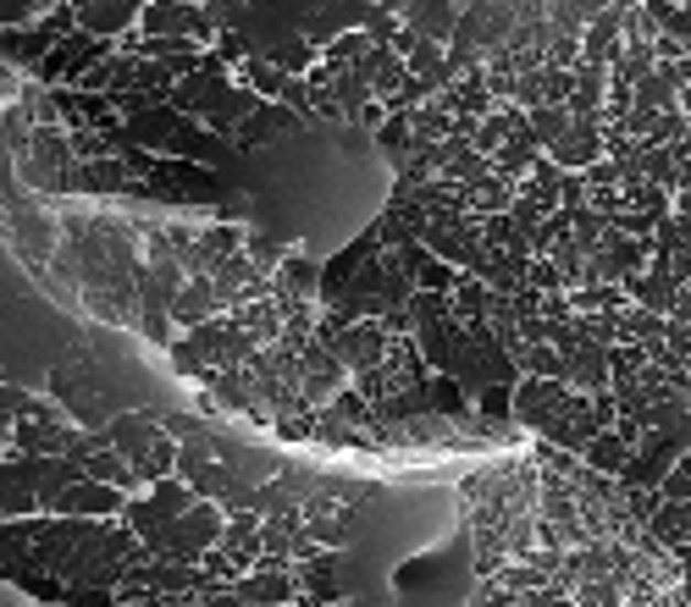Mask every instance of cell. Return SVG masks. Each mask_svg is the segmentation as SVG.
<instances>
[{
    "label": "cell",
    "instance_id": "obj_18",
    "mask_svg": "<svg viewBox=\"0 0 691 607\" xmlns=\"http://www.w3.org/2000/svg\"><path fill=\"white\" fill-rule=\"evenodd\" d=\"M128 464H133V475H139V486L150 491L155 480H172V469H177V442H172V436L161 431V436H155V442H150V447H144L139 458H128Z\"/></svg>",
    "mask_w": 691,
    "mask_h": 607
},
{
    "label": "cell",
    "instance_id": "obj_28",
    "mask_svg": "<svg viewBox=\"0 0 691 607\" xmlns=\"http://www.w3.org/2000/svg\"><path fill=\"white\" fill-rule=\"evenodd\" d=\"M647 18H652V29H658L663 40L691 45V12H685V7H669V0H647Z\"/></svg>",
    "mask_w": 691,
    "mask_h": 607
},
{
    "label": "cell",
    "instance_id": "obj_16",
    "mask_svg": "<svg viewBox=\"0 0 691 607\" xmlns=\"http://www.w3.org/2000/svg\"><path fill=\"white\" fill-rule=\"evenodd\" d=\"M537 155H542V150H537V139H531L526 128H515V133L504 139V150H498V155H493L487 166H493V177H504V183L515 188V183H520V177L531 172V161H537Z\"/></svg>",
    "mask_w": 691,
    "mask_h": 607
},
{
    "label": "cell",
    "instance_id": "obj_19",
    "mask_svg": "<svg viewBox=\"0 0 691 607\" xmlns=\"http://www.w3.org/2000/svg\"><path fill=\"white\" fill-rule=\"evenodd\" d=\"M509 205H515V188L504 177H493V172L465 188V216H504Z\"/></svg>",
    "mask_w": 691,
    "mask_h": 607
},
{
    "label": "cell",
    "instance_id": "obj_12",
    "mask_svg": "<svg viewBox=\"0 0 691 607\" xmlns=\"http://www.w3.org/2000/svg\"><path fill=\"white\" fill-rule=\"evenodd\" d=\"M227 557H233V568L238 574H249L255 563H260V513H227V524H222V541H216Z\"/></svg>",
    "mask_w": 691,
    "mask_h": 607
},
{
    "label": "cell",
    "instance_id": "obj_42",
    "mask_svg": "<svg viewBox=\"0 0 691 607\" xmlns=\"http://www.w3.org/2000/svg\"><path fill=\"white\" fill-rule=\"evenodd\" d=\"M619 172H625V166H608V161H592V166L581 172V183H586V188H619Z\"/></svg>",
    "mask_w": 691,
    "mask_h": 607
},
{
    "label": "cell",
    "instance_id": "obj_14",
    "mask_svg": "<svg viewBox=\"0 0 691 607\" xmlns=\"http://www.w3.org/2000/svg\"><path fill=\"white\" fill-rule=\"evenodd\" d=\"M575 89H570V100H564V117L570 122H581V117H597L603 111V84H608V67H597V62H575Z\"/></svg>",
    "mask_w": 691,
    "mask_h": 607
},
{
    "label": "cell",
    "instance_id": "obj_25",
    "mask_svg": "<svg viewBox=\"0 0 691 607\" xmlns=\"http://www.w3.org/2000/svg\"><path fill=\"white\" fill-rule=\"evenodd\" d=\"M144 502H150V508H155V519L166 524V519H177V513H188V508H194L199 497H194V491H188L183 480H155V486L144 491Z\"/></svg>",
    "mask_w": 691,
    "mask_h": 607
},
{
    "label": "cell",
    "instance_id": "obj_34",
    "mask_svg": "<svg viewBox=\"0 0 691 607\" xmlns=\"http://www.w3.org/2000/svg\"><path fill=\"white\" fill-rule=\"evenodd\" d=\"M658 497H663V502H691V453H680V458L658 475Z\"/></svg>",
    "mask_w": 691,
    "mask_h": 607
},
{
    "label": "cell",
    "instance_id": "obj_30",
    "mask_svg": "<svg viewBox=\"0 0 691 607\" xmlns=\"http://www.w3.org/2000/svg\"><path fill=\"white\" fill-rule=\"evenodd\" d=\"M570 601H575V607H619V601H625V585H619L614 574H603V579H581V585L570 590Z\"/></svg>",
    "mask_w": 691,
    "mask_h": 607
},
{
    "label": "cell",
    "instance_id": "obj_32",
    "mask_svg": "<svg viewBox=\"0 0 691 607\" xmlns=\"http://www.w3.org/2000/svg\"><path fill=\"white\" fill-rule=\"evenodd\" d=\"M652 249L658 254H691V221H680V216H663L658 227H652Z\"/></svg>",
    "mask_w": 691,
    "mask_h": 607
},
{
    "label": "cell",
    "instance_id": "obj_13",
    "mask_svg": "<svg viewBox=\"0 0 691 607\" xmlns=\"http://www.w3.org/2000/svg\"><path fill=\"white\" fill-rule=\"evenodd\" d=\"M210 315H216V293H210V277H188V282L177 288V299H172L166 321H172L177 332H194V326H205Z\"/></svg>",
    "mask_w": 691,
    "mask_h": 607
},
{
    "label": "cell",
    "instance_id": "obj_44",
    "mask_svg": "<svg viewBox=\"0 0 691 607\" xmlns=\"http://www.w3.org/2000/svg\"><path fill=\"white\" fill-rule=\"evenodd\" d=\"M62 601H67V607H117L111 590H67Z\"/></svg>",
    "mask_w": 691,
    "mask_h": 607
},
{
    "label": "cell",
    "instance_id": "obj_6",
    "mask_svg": "<svg viewBox=\"0 0 691 607\" xmlns=\"http://www.w3.org/2000/svg\"><path fill=\"white\" fill-rule=\"evenodd\" d=\"M399 23H404L415 40H427V45H449L454 29H460V7H449V0H404Z\"/></svg>",
    "mask_w": 691,
    "mask_h": 607
},
{
    "label": "cell",
    "instance_id": "obj_22",
    "mask_svg": "<svg viewBox=\"0 0 691 607\" xmlns=\"http://www.w3.org/2000/svg\"><path fill=\"white\" fill-rule=\"evenodd\" d=\"M67 188L111 194V188H128V172H122V161H89V166H73V172H67Z\"/></svg>",
    "mask_w": 691,
    "mask_h": 607
},
{
    "label": "cell",
    "instance_id": "obj_36",
    "mask_svg": "<svg viewBox=\"0 0 691 607\" xmlns=\"http://www.w3.org/2000/svg\"><path fill=\"white\" fill-rule=\"evenodd\" d=\"M377 144H382V150L393 155V166H399V161L410 155V117H388V122L377 128Z\"/></svg>",
    "mask_w": 691,
    "mask_h": 607
},
{
    "label": "cell",
    "instance_id": "obj_8",
    "mask_svg": "<svg viewBox=\"0 0 691 607\" xmlns=\"http://www.w3.org/2000/svg\"><path fill=\"white\" fill-rule=\"evenodd\" d=\"M106 436H111V447H117L122 458H139V453L161 436V414H155V409H122V414L106 420Z\"/></svg>",
    "mask_w": 691,
    "mask_h": 607
},
{
    "label": "cell",
    "instance_id": "obj_33",
    "mask_svg": "<svg viewBox=\"0 0 691 607\" xmlns=\"http://www.w3.org/2000/svg\"><path fill=\"white\" fill-rule=\"evenodd\" d=\"M271 431L282 442H315V409H288V414H271Z\"/></svg>",
    "mask_w": 691,
    "mask_h": 607
},
{
    "label": "cell",
    "instance_id": "obj_38",
    "mask_svg": "<svg viewBox=\"0 0 691 607\" xmlns=\"http://www.w3.org/2000/svg\"><path fill=\"white\" fill-rule=\"evenodd\" d=\"M537 89H542V106H553V111H564V100H570V89H575V78L570 73H537Z\"/></svg>",
    "mask_w": 691,
    "mask_h": 607
},
{
    "label": "cell",
    "instance_id": "obj_15",
    "mask_svg": "<svg viewBox=\"0 0 691 607\" xmlns=\"http://www.w3.org/2000/svg\"><path fill=\"white\" fill-rule=\"evenodd\" d=\"M293 128H304V122H299L288 106H277V100H271V106H260V111H255V117H249V122L233 133V150H260L266 139H277V133H293Z\"/></svg>",
    "mask_w": 691,
    "mask_h": 607
},
{
    "label": "cell",
    "instance_id": "obj_37",
    "mask_svg": "<svg viewBox=\"0 0 691 607\" xmlns=\"http://www.w3.org/2000/svg\"><path fill=\"white\" fill-rule=\"evenodd\" d=\"M205 464H210V442H177V469H172V480L188 486Z\"/></svg>",
    "mask_w": 691,
    "mask_h": 607
},
{
    "label": "cell",
    "instance_id": "obj_10",
    "mask_svg": "<svg viewBox=\"0 0 691 607\" xmlns=\"http://www.w3.org/2000/svg\"><path fill=\"white\" fill-rule=\"evenodd\" d=\"M139 29V0H106V7H78V34L89 40H122Z\"/></svg>",
    "mask_w": 691,
    "mask_h": 607
},
{
    "label": "cell",
    "instance_id": "obj_48",
    "mask_svg": "<svg viewBox=\"0 0 691 607\" xmlns=\"http://www.w3.org/2000/svg\"><path fill=\"white\" fill-rule=\"evenodd\" d=\"M326 607H355V601H349V596H343V601H326Z\"/></svg>",
    "mask_w": 691,
    "mask_h": 607
},
{
    "label": "cell",
    "instance_id": "obj_20",
    "mask_svg": "<svg viewBox=\"0 0 691 607\" xmlns=\"http://www.w3.org/2000/svg\"><path fill=\"white\" fill-rule=\"evenodd\" d=\"M183 0H144L139 7V34L144 40H166V34H183Z\"/></svg>",
    "mask_w": 691,
    "mask_h": 607
},
{
    "label": "cell",
    "instance_id": "obj_4",
    "mask_svg": "<svg viewBox=\"0 0 691 607\" xmlns=\"http://www.w3.org/2000/svg\"><path fill=\"white\" fill-rule=\"evenodd\" d=\"M382 354H388V332H382V315H366V321H349L337 332V343H332V359L349 370V376H360V370H371V365H382Z\"/></svg>",
    "mask_w": 691,
    "mask_h": 607
},
{
    "label": "cell",
    "instance_id": "obj_35",
    "mask_svg": "<svg viewBox=\"0 0 691 607\" xmlns=\"http://www.w3.org/2000/svg\"><path fill=\"white\" fill-rule=\"evenodd\" d=\"M454 277H460L454 265H443V260H432V254H427V260L415 265V277H410V282H415V293H449V288H454Z\"/></svg>",
    "mask_w": 691,
    "mask_h": 607
},
{
    "label": "cell",
    "instance_id": "obj_40",
    "mask_svg": "<svg viewBox=\"0 0 691 607\" xmlns=\"http://www.w3.org/2000/svg\"><path fill=\"white\" fill-rule=\"evenodd\" d=\"M575 62H581V40L553 34V45H548V73H575Z\"/></svg>",
    "mask_w": 691,
    "mask_h": 607
},
{
    "label": "cell",
    "instance_id": "obj_23",
    "mask_svg": "<svg viewBox=\"0 0 691 607\" xmlns=\"http://www.w3.org/2000/svg\"><path fill=\"white\" fill-rule=\"evenodd\" d=\"M366 51H371L366 29H343V34H337V40H332V45L321 51V67H326V73L337 78V73H349V67H355V62H360Z\"/></svg>",
    "mask_w": 691,
    "mask_h": 607
},
{
    "label": "cell",
    "instance_id": "obj_9",
    "mask_svg": "<svg viewBox=\"0 0 691 607\" xmlns=\"http://www.w3.org/2000/svg\"><path fill=\"white\" fill-rule=\"evenodd\" d=\"M647 535L674 563H691V502H658V513L647 519Z\"/></svg>",
    "mask_w": 691,
    "mask_h": 607
},
{
    "label": "cell",
    "instance_id": "obj_24",
    "mask_svg": "<svg viewBox=\"0 0 691 607\" xmlns=\"http://www.w3.org/2000/svg\"><path fill=\"white\" fill-rule=\"evenodd\" d=\"M29 155H34V166H62V177H67V166H73L67 128H34L29 133Z\"/></svg>",
    "mask_w": 691,
    "mask_h": 607
},
{
    "label": "cell",
    "instance_id": "obj_29",
    "mask_svg": "<svg viewBox=\"0 0 691 607\" xmlns=\"http://www.w3.org/2000/svg\"><path fill=\"white\" fill-rule=\"evenodd\" d=\"M504 590H515V596H526V590H542L548 579H553V568H542V563H504L498 574H493Z\"/></svg>",
    "mask_w": 691,
    "mask_h": 607
},
{
    "label": "cell",
    "instance_id": "obj_27",
    "mask_svg": "<svg viewBox=\"0 0 691 607\" xmlns=\"http://www.w3.org/2000/svg\"><path fill=\"white\" fill-rule=\"evenodd\" d=\"M674 139H691V117L674 106V111H658L652 122H647V133H641V144L647 150H663V144H674Z\"/></svg>",
    "mask_w": 691,
    "mask_h": 607
},
{
    "label": "cell",
    "instance_id": "obj_26",
    "mask_svg": "<svg viewBox=\"0 0 691 607\" xmlns=\"http://www.w3.org/2000/svg\"><path fill=\"white\" fill-rule=\"evenodd\" d=\"M326 414H332L337 425H349V431H377V420H371V403H366L355 387H343V392L326 403Z\"/></svg>",
    "mask_w": 691,
    "mask_h": 607
},
{
    "label": "cell",
    "instance_id": "obj_2",
    "mask_svg": "<svg viewBox=\"0 0 691 607\" xmlns=\"http://www.w3.org/2000/svg\"><path fill=\"white\" fill-rule=\"evenodd\" d=\"M343 387H349V370L332 359V348L304 343V348H299V403H304V409H326Z\"/></svg>",
    "mask_w": 691,
    "mask_h": 607
},
{
    "label": "cell",
    "instance_id": "obj_3",
    "mask_svg": "<svg viewBox=\"0 0 691 607\" xmlns=\"http://www.w3.org/2000/svg\"><path fill=\"white\" fill-rule=\"evenodd\" d=\"M122 508H128V497L100 480H73L67 491H56L45 502V513H56V519H122Z\"/></svg>",
    "mask_w": 691,
    "mask_h": 607
},
{
    "label": "cell",
    "instance_id": "obj_43",
    "mask_svg": "<svg viewBox=\"0 0 691 607\" xmlns=\"http://www.w3.org/2000/svg\"><path fill=\"white\" fill-rule=\"evenodd\" d=\"M537 321H553V326H559V321H575V315H570V299H564V293H542Z\"/></svg>",
    "mask_w": 691,
    "mask_h": 607
},
{
    "label": "cell",
    "instance_id": "obj_46",
    "mask_svg": "<svg viewBox=\"0 0 691 607\" xmlns=\"http://www.w3.org/2000/svg\"><path fill=\"white\" fill-rule=\"evenodd\" d=\"M482 409H487V414H509V387H487V392H482Z\"/></svg>",
    "mask_w": 691,
    "mask_h": 607
},
{
    "label": "cell",
    "instance_id": "obj_31",
    "mask_svg": "<svg viewBox=\"0 0 691 607\" xmlns=\"http://www.w3.org/2000/svg\"><path fill=\"white\" fill-rule=\"evenodd\" d=\"M332 100H337L343 122H349V117H355V111H360V106L371 100V89H366V78H360V73L349 67V73H337V78H332Z\"/></svg>",
    "mask_w": 691,
    "mask_h": 607
},
{
    "label": "cell",
    "instance_id": "obj_45",
    "mask_svg": "<svg viewBox=\"0 0 691 607\" xmlns=\"http://www.w3.org/2000/svg\"><path fill=\"white\" fill-rule=\"evenodd\" d=\"M592 420H597V431H608V425L619 420V409H614V398H608V392H592Z\"/></svg>",
    "mask_w": 691,
    "mask_h": 607
},
{
    "label": "cell",
    "instance_id": "obj_1",
    "mask_svg": "<svg viewBox=\"0 0 691 607\" xmlns=\"http://www.w3.org/2000/svg\"><path fill=\"white\" fill-rule=\"evenodd\" d=\"M355 530H360V502L337 497V491H326V486L315 480V491L304 497V535H310L321 552H343V546L355 541Z\"/></svg>",
    "mask_w": 691,
    "mask_h": 607
},
{
    "label": "cell",
    "instance_id": "obj_21",
    "mask_svg": "<svg viewBox=\"0 0 691 607\" xmlns=\"http://www.w3.org/2000/svg\"><path fill=\"white\" fill-rule=\"evenodd\" d=\"M575 458H581V464H586L592 475H619V464L630 458V447H625V442H619L614 431H597V436H592V442H586V447H581Z\"/></svg>",
    "mask_w": 691,
    "mask_h": 607
},
{
    "label": "cell",
    "instance_id": "obj_17",
    "mask_svg": "<svg viewBox=\"0 0 691 607\" xmlns=\"http://www.w3.org/2000/svg\"><path fill=\"white\" fill-rule=\"evenodd\" d=\"M84 480L117 486L122 497H139V491H144V486H139V475H133V464H128L117 447H106V453H89V458H84Z\"/></svg>",
    "mask_w": 691,
    "mask_h": 607
},
{
    "label": "cell",
    "instance_id": "obj_47",
    "mask_svg": "<svg viewBox=\"0 0 691 607\" xmlns=\"http://www.w3.org/2000/svg\"><path fill=\"white\" fill-rule=\"evenodd\" d=\"M7 436H12V414H7V409H0V442H7Z\"/></svg>",
    "mask_w": 691,
    "mask_h": 607
},
{
    "label": "cell",
    "instance_id": "obj_7",
    "mask_svg": "<svg viewBox=\"0 0 691 607\" xmlns=\"http://www.w3.org/2000/svg\"><path fill=\"white\" fill-rule=\"evenodd\" d=\"M227 590H233L238 601H255V607H293V596H299V579H293V568H282V574L249 568V574H238Z\"/></svg>",
    "mask_w": 691,
    "mask_h": 607
},
{
    "label": "cell",
    "instance_id": "obj_11",
    "mask_svg": "<svg viewBox=\"0 0 691 607\" xmlns=\"http://www.w3.org/2000/svg\"><path fill=\"white\" fill-rule=\"evenodd\" d=\"M619 7H625V0L597 7V18H592L586 34H581V62H597V67H614V62H619Z\"/></svg>",
    "mask_w": 691,
    "mask_h": 607
},
{
    "label": "cell",
    "instance_id": "obj_41",
    "mask_svg": "<svg viewBox=\"0 0 691 607\" xmlns=\"http://www.w3.org/2000/svg\"><path fill=\"white\" fill-rule=\"evenodd\" d=\"M526 288H531V293H564L553 260H526Z\"/></svg>",
    "mask_w": 691,
    "mask_h": 607
},
{
    "label": "cell",
    "instance_id": "obj_39",
    "mask_svg": "<svg viewBox=\"0 0 691 607\" xmlns=\"http://www.w3.org/2000/svg\"><path fill=\"white\" fill-rule=\"evenodd\" d=\"M199 574L216 579V585H233V579H238V568H233V557H227L222 546H205V552H199Z\"/></svg>",
    "mask_w": 691,
    "mask_h": 607
},
{
    "label": "cell",
    "instance_id": "obj_5",
    "mask_svg": "<svg viewBox=\"0 0 691 607\" xmlns=\"http://www.w3.org/2000/svg\"><path fill=\"white\" fill-rule=\"evenodd\" d=\"M559 172H586L592 161H603V122L597 117H581V122H570L564 128V139L553 144V150H542Z\"/></svg>",
    "mask_w": 691,
    "mask_h": 607
}]
</instances>
